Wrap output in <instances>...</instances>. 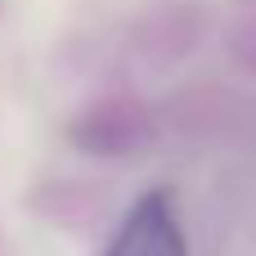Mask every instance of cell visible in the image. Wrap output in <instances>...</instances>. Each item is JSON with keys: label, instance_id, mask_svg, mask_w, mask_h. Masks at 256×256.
I'll return each mask as SVG.
<instances>
[{"label": "cell", "instance_id": "obj_1", "mask_svg": "<svg viewBox=\"0 0 256 256\" xmlns=\"http://www.w3.org/2000/svg\"><path fill=\"white\" fill-rule=\"evenodd\" d=\"M104 256H189L184 252V230H180V216H176V202L153 189L144 194L126 220L117 225L112 243Z\"/></svg>", "mask_w": 256, "mask_h": 256}]
</instances>
